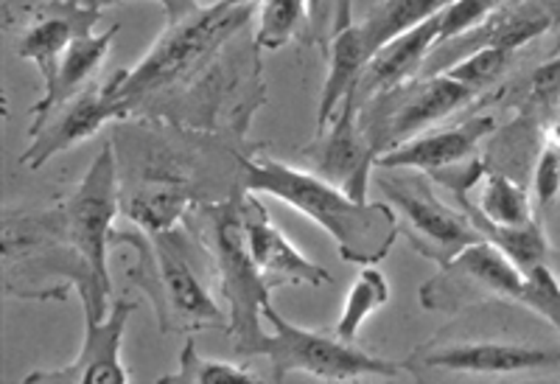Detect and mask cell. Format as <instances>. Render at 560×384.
<instances>
[{
	"label": "cell",
	"instance_id": "32",
	"mask_svg": "<svg viewBox=\"0 0 560 384\" xmlns=\"http://www.w3.org/2000/svg\"><path fill=\"white\" fill-rule=\"evenodd\" d=\"M197 9H199V0H172V7L166 9L168 26H172V23H177V20H183L185 14L197 12Z\"/></svg>",
	"mask_w": 560,
	"mask_h": 384
},
{
	"label": "cell",
	"instance_id": "24",
	"mask_svg": "<svg viewBox=\"0 0 560 384\" xmlns=\"http://www.w3.org/2000/svg\"><path fill=\"white\" fill-rule=\"evenodd\" d=\"M308 39V0H264L255 43L261 51H278L289 39Z\"/></svg>",
	"mask_w": 560,
	"mask_h": 384
},
{
	"label": "cell",
	"instance_id": "30",
	"mask_svg": "<svg viewBox=\"0 0 560 384\" xmlns=\"http://www.w3.org/2000/svg\"><path fill=\"white\" fill-rule=\"evenodd\" d=\"M533 188L535 197L544 208H549L560 194V147L544 141L541 152L535 158V172H533Z\"/></svg>",
	"mask_w": 560,
	"mask_h": 384
},
{
	"label": "cell",
	"instance_id": "23",
	"mask_svg": "<svg viewBox=\"0 0 560 384\" xmlns=\"http://www.w3.org/2000/svg\"><path fill=\"white\" fill-rule=\"evenodd\" d=\"M477 208L485 219L497 224H527L538 219L522 179H513L502 172L485 174L482 197H479Z\"/></svg>",
	"mask_w": 560,
	"mask_h": 384
},
{
	"label": "cell",
	"instance_id": "12",
	"mask_svg": "<svg viewBox=\"0 0 560 384\" xmlns=\"http://www.w3.org/2000/svg\"><path fill=\"white\" fill-rule=\"evenodd\" d=\"M303 154L312 166L308 172L319 174L350 197L368 199L370 172L376 168V154L370 149L362 124H359L357 90L345 96L331 124L319 135H314V143L303 149Z\"/></svg>",
	"mask_w": 560,
	"mask_h": 384
},
{
	"label": "cell",
	"instance_id": "8",
	"mask_svg": "<svg viewBox=\"0 0 560 384\" xmlns=\"http://www.w3.org/2000/svg\"><path fill=\"white\" fill-rule=\"evenodd\" d=\"M479 93L482 90L452 79L448 73L415 77L364 102L359 107V124L373 154L382 158L471 104Z\"/></svg>",
	"mask_w": 560,
	"mask_h": 384
},
{
	"label": "cell",
	"instance_id": "17",
	"mask_svg": "<svg viewBox=\"0 0 560 384\" xmlns=\"http://www.w3.org/2000/svg\"><path fill=\"white\" fill-rule=\"evenodd\" d=\"M440 28H443V12L429 18L427 23H420L412 32L395 37L393 43L384 45L382 51L373 54L357 84L359 107L378 93H387V90L420 77L429 51L440 43Z\"/></svg>",
	"mask_w": 560,
	"mask_h": 384
},
{
	"label": "cell",
	"instance_id": "5",
	"mask_svg": "<svg viewBox=\"0 0 560 384\" xmlns=\"http://www.w3.org/2000/svg\"><path fill=\"white\" fill-rule=\"evenodd\" d=\"M510 306V303H508ZM485 314V303H482ZM508 317V309H504ZM499 326V334H488V323L477 331H465L457 321L440 328L434 340L415 348L404 365L415 382L443 376H513L529 371H560V348L549 340H535V331L508 340L510 326Z\"/></svg>",
	"mask_w": 560,
	"mask_h": 384
},
{
	"label": "cell",
	"instance_id": "18",
	"mask_svg": "<svg viewBox=\"0 0 560 384\" xmlns=\"http://www.w3.org/2000/svg\"><path fill=\"white\" fill-rule=\"evenodd\" d=\"M331 59H328V77L323 84V96H319L317 109V135L323 132L331 118L337 116L339 104L345 102L348 93H353L362 79L364 68L373 59L368 39L359 23H345V26L334 28L331 39Z\"/></svg>",
	"mask_w": 560,
	"mask_h": 384
},
{
	"label": "cell",
	"instance_id": "31",
	"mask_svg": "<svg viewBox=\"0 0 560 384\" xmlns=\"http://www.w3.org/2000/svg\"><path fill=\"white\" fill-rule=\"evenodd\" d=\"M334 12H337V0H308V39L323 43Z\"/></svg>",
	"mask_w": 560,
	"mask_h": 384
},
{
	"label": "cell",
	"instance_id": "29",
	"mask_svg": "<svg viewBox=\"0 0 560 384\" xmlns=\"http://www.w3.org/2000/svg\"><path fill=\"white\" fill-rule=\"evenodd\" d=\"M510 3H522V0H454L443 9V28H440V43L452 39L457 34L468 32V28L479 26L485 18H490L499 9L510 7Z\"/></svg>",
	"mask_w": 560,
	"mask_h": 384
},
{
	"label": "cell",
	"instance_id": "16",
	"mask_svg": "<svg viewBox=\"0 0 560 384\" xmlns=\"http://www.w3.org/2000/svg\"><path fill=\"white\" fill-rule=\"evenodd\" d=\"M497 118L490 113L465 118L446 129H427L412 141L401 143L393 152L376 158V166L382 168H418V172H438V168L457 166V163L477 158L479 143L493 135Z\"/></svg>",
	"mask_w": 560,
	"mask_h": 384
},
{
	"label": "cell",
	"instance_id": "4",
	"mask_svg": "<svg viewBox=\"0 0 560 384\" xmlns=\"http://www.w3.org/2000/svg\"><path fill=\"white\" fill-rule=\"evenodd\" d=\"M238 191L228 199H219V202H199L188 213L185 224H191V231L197 233L205 253L210 256L217 295L230 317L228 334L233 340V351L242 359H253L258 357V348L267 337L264 306L269 303L272 289L249 256Z\"/></svg>",
	"mask_w": 560,
	"mask_h": 384
},
{
	"label": "cell",
	"instance_id": "34",
	"mask_svg": "<svg viewBox=\"0 0 560 384\" xmlns=\"http://www.w3.org/2000/svg\"><path fill=\"white\" fill-rule=\"evenodd\" d=\"M230 7H247V3H258V0H224Z\"/></svg>",
	"mask_w": 560,
	"mask_h": 384
},
{
	"label": "cell",
	"instance_id": "21",
	"mask_svg": "<svg viewBox=\"0 0 560 384\" xmlns=\"http://www.w3.org/2000/svg\"><path fill=\"white\" fill-rule=\"evenodd\" d=\"M448 3H454V0H382L359 26H362L370 51L376 54L395 37L412 32L420 23H427L429 18L443 12Z\"/></svg>",
	"mask_w": 560,
	"mask_h": 384
},
{
	"label": "cell",
	"instance_id": "10",
	"mask_svg": "<svg viewBox=\"0 0 560 384\" xmlns=\"http://www.w3.org/2000/svg\"><path fill=\"white\" fill-rule=\"evenodd\" d=\"M524 276L499 247L482 238L468 244L452 261L440 264L438 276L420 287V306L440 314H459L482 303H518Z\"/></svg>",
	"mask_w": 560,
	"mask_h": 384
},
{
	"label": "cell",
	"instance_id": "7",
	"mask_svg": "<svg viewBox=\"0 0 560 384\" xmlns=\"http://www.w3.org/2000/svg\"><path fill=\"white\" fill-rule=\"evenodd\" d=\"M118 211H121V177H118L113 143L98 152L82 183L59 206L37 211L45 231L68 244L70 251H77L109 295H113V281H109L107 253L113 247L109 236Z\"/></svg>",
	"mask_w": 560,
	"mask_h": 384
},
{
	"label": "cell",
	"instance_id": "25",
	"mask_svg": "<svg viewBox=\"0 0 560 384\" xmlns=\"http://www.w3.org/2000/svg\"><path fill=\"white\" fill-rule=\"evenodd\" d=\"M163 384H194V382H261L258 373L249 371L247 365H236V362H219V359L202 357L197 348V340L188 337L179 351V368L177 373L160 379Z\"/></svg>",
	"mask_w": 560,
	"mask_h": 384
},
{
	"label": "cell",
	"instance_id": "3",
	"mask_svg": "<svg viewBox=\"0 0 560 384\" xmlns=\"http://www.w3.org/2000/svg\"><path fill=\"white\" fill-rule=\"evenodd\" d=\"M109 244H127L135 253V264L127 267L129 283L149 298L158 314L160 334H191L224 331L228 334L230 317L224 303H219L217 289L199 278L194 247L177 228L168 233L113 231Z\"/></svg>",
	"mask_w": 560,
	"mask_h": 384
},
{
	"label": "cell",
	"instance_id": "2",
	"mask_svg": "<svg viewBox=\"0 0 560 384\" xmlns=\"http://www.w3.org/2000/svg\"><path fill=\"white\" fill-rule=\"evenodd\" d=\"M258 3L230 7L219 0L217 7L185 14L183 20L166 26L163 37L149 48V54L135 68H121L104 82V90L118 102L132 107V116L149 118L158 104L199 77L230 39L247 32Z\"/></svg>",
	"mask_w": 560,
	"mask_h": 384
},
{
	"label": "cell",
	"instance_id": "6",
	"mask_svg": "<svg viewBox=\"0 0 560 384\" xmlns=\"http://www.w3.org/2000/svg\"><path fill=\"white\" fill-rule=\"evenodd\" d=\"M264 321L272 326L258 348V357H267L272 379L280 382L289 373H308L325 382H350V379H412L404 362L373 357L357 342H348L337 334L300 328L280 317L272 303L264 306Z\"/></svg>",
	"mask_w": 560,
	"mask_h": 384
},
{
	"label": "cell",
	"instance_id": "33",
	"mask_svg": "<svg viewBox=\"0 0 560 384\" xmlns=\"http://www.w3.org/2000/svg\"><path fill=\"white\" fill-rule=\"evenodd\" d=\"M82 3H88V7L104 9V7H109V3H121V0H82ZM152 3H160L163 9L172 7V0H152Z\"/></svg>",
	"mask_w": 560,
	"mask_h": 384
},
{
	"label": "cell",
	"instance_id": "20",
	"mask_svg": "<svg viewBox=\"0 0 560 384\" xmlns=\"http://www.w3.org/2000/svg\"><path fill=\"white\" fill-rule=\"evenodd\" d=\"M457 206L468 213L474 228H477L493 247H499L510 261L516 264V269L522 276L533 272V269L541 267V264L552 267L555 251L538 219H533V222L527 224H497L490 222V219H485L482 213H479V208L471 206L468 199H463Z\"/></svg>",
	"mask_w": 560,
	"mask_h": 384
},
{
	"label": "cell",
	"instance_id": "9",
	"mask_svg": "<svg viewBox=\"0 0 560 384\" xmlns=\"http://www.w3.org/2000/svg\"><path fill=\"white\" fill-rule=\"evenodd\" d=\"M376 186L393 211L398 213L401 233L412 251L432 264H446L465 251L468 244L482 242V233L474 228L463 208H452L434 194L427 172L418 168H382L376 166Z\"/></svg>",
	"mask_w": 560,
	"mask_h": 384
},
{
	"label": "cell",
	"instance_id": "14",
	"mask_svg": "<svg viewBox=\"0 0 560 384\" xmlns=\"http://www.w3.org/2000/svg\"><path fill=\"white\" fill-rule=\"evenodd\" d=\"M102 20V9L88 7L82 0H45L39 7L26 9V23L20 28L18 57L39 68L43 88L54 82L59 59L79 37L93 34Z\"/></svg>",
	"mask_w": 560,
	"mask_h": 384
},
{
	"label": "cell",
	"instance_id": "28",
	"mask_svg": "<svg viewBox=\"0 0 560 384\" xmlns=\"http://www.w3.org/2000/svg\"><path fill=\"white\" fill-rule=\"evenodd\" d=\"M560 102V57L544 62L538 71L529 79V88L524 90L522 102V116L535 118L538 113H555V104Z\"/></svg>",
	"mask_w": 560,
	"mask_h": 384
},
{
	"label": "cell",
	"instance_id": "11",
	"mask_svg": "<svg viewBox=\"0 0 560 384\" xmlns=\"http://www.w3.org/2000/svg\"><path fill=\"white\" fill-rule=\"evenodd\" d=\"M132 118V107L127 102H118L104 90V84H88L77 96L54 107L48 116L34 118L32 143L23 149L20 163L28 168H43L54 154L73 149L84 138L96 135L104 124L127 121Z\"/></svg>",
	"mask_w": 560,
	"mask_h": 384
},
{
	"label": "cell",
	"instance_id": "27",
	"mask_svg": "<svg viewBox=\"0 0 560 384\" xmlns=\"http://www.w3.org/2000/svg\"><path fill=\"white\" fill-rule=\"evenodd\" d=\"M513 62H516V51H508V48H479V51L468 54V57L459 59L457 65H452L443 73L485 93L502 73H508Z\"/></svg>",
	"mask_w": 560,
	"mask_h": 384
},
{
	"label": "cell",
	"instance_id": "19",
	"mask_svg": "<svg viewBox=\"0 0 560 384\" xmlns=\"http://www.w3.org/2000/svg\"><path fill=\"white\" fill-rule=\"evenodd\" d=\"M121 32V26H113L104 34H88V37H79L77 43L70 45L65 57L59 59L57 77L48 88H43V98L32 107L34 118L48 116L54 107H59L62 102L73 98L79 90L88 88V82L98 73V68L107 59L109 48L115 43V34Z\"/></svg>",
	"mask_w": 560,
	"mask_h": 384
},
{
	"label": "cell",
	"instance_id": "22",
	"mask_svg": "<svg viewBox=\"0 0 560 384\" xmlns=\"http://www.w3.org/2000/svg\"><path fill=\"white\" fill-rule=\"evenodd\" d=\"M389 303V281L384 276L382 269H376V264H370L359 272V278L350 287L348 298H345L342 306V317L334 326V334L342 337L348 342H357L359 331H362L364 321H368L370 314L376 312V309L387 306Z\"/></svg>",
	"mask_w": 560,
	"mask_h": 384
},
{
	"label": "cell",
	"instance_id": "1",
	"mask_svg": "<svg viewBox=\"0 0 560 384\" xmlns=\"http://www.w3.org/2000/svg\"><path fill=\"white\" fill-rule=\"evenodd\" d=\"M242 186L269 194L319 224L348 264H382L401 236L398 213L389 202L350 197L319 174L287 166L275 158H247Z\"/></svg>",
	"mask_w": 560,
	"mask_h": 384
},
{
	"label": "cell",
	"instance_id": "13",
	"mask_svg": "<svg viewBox=\"0 0 560 384\" xmlns=\"http://www.w3.org/2000/svg\"><path fill=\"white\" fill-rule=\"evenodd\" d=\"M138 312V301L132 298H118L107 317H84V342L79 348L77 359L65 368L54 371H34L23 382L26 384H62V382H132L121 362V342L127 331L129 317Z\"/></svg>",
	"mask_w": 560,
	"mask_h": 384
},
{
	"label": "cell",
	"instance_id": "15",
	"mask_svg": "<svg viewBox=\"0 0 560 384\" xmlns=\"http://www.w3.org/2000/svg\"><path fill=\"white\" fill-rule=\"evenodd\" d=\"M238 206H242V222L244 236H247L249 256H253L255 267L261 269V276L267 278L272 292L278 287H294V283H308V287L334 283V276L328 269L308 261V258L303 256L278 228H275L272 217H269V211L264 208L261 199L255 197V191L242 188V191H238Z\"/></svg>",
	"mask_w": 560,
	"mask_h": 384
},
{
	"label": "cell",
	"instance_id": "26",
	"mask_svg": "<svg viewBox=\"0 0 560 384\" xmlns=\"http://www.w3.org/2000/svg\"><path fill=\"white\" fill-rule=\"evenodd\" d=\"M518 303L533 314H538L560 337V281L552 267L541 264V267H535L533 272L524 276V292Z\"/></svg>",
	"mask_w": 560,
	"mask_h": 384
}]
</instances>
